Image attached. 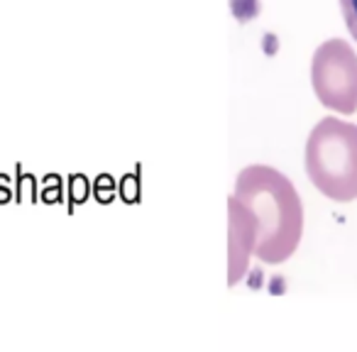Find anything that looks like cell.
<instances>
[{
    "label": "cell",
    "instance_id": "obj_1",
    "mask_svg": "<svg viewBox=\"0 0 357 352\" xmlns=\"http://www.w3.org/2000/svg\"><path fill=\"white\" fill-rule=\"evenodd\" d=\"M235 196L255 215L257 259L267 264L287 262L303 235V204L291 181L277 169L252 164L238 174Z\"/></svg>",
    "mask_w": 357,
    "mask_h": 352
},
{
    "label": "cell",
    "instance_id": "obj_2",
    "mask_svg": "<svg viewBox=\"0 0 357 352\" xmlns=\"http://www.w3.org/2000/svg\"><path fill=\"white\" fill-rule=\"evenodd\" d=\"M311 184L337 204L357 199V125L323 118L306 139Z\"/></svg>",
    "mask_w": 357,
    "mask_h": 352
},
{
    "label": "cell",
    "instance_id": "obj_3",
    "mask_svg": "<svg viewBox=\"0 0 357 352\" xmlns=\"http://www.w3.org/2000/svg\"><path fill=\"white\" fill-rule=\"evenodd\" d=\"M311 84L326 108L342 115L357 110V54L345 40H328L311 61Z\"/></svg>",
    "mask_w": 357,
    "mask_h": 352
},
{
    "label": "cell",
    "instance_id": "obj_4",
    "mask_svg": "<svg viewBox=\"0 0 357 352\" xmlns=\"http://www.w3.org/2000/svg\"><path fill=\"white\" fill-rule=\"evenodd\" d=\"M257 225L255 215L238 196L228 201V284L235 286L248 272L250 257L255 254Z\"/></svg>",
    "mask_w": 357,
    "mask_h": 352
},
{
    "label": "cell",
    "instance_id": "obj_5",
    "mask_svg": "<svg viewBox=\"0 0 357 352\" xmlns=\"http://www.w3.org/2000/svg\"><path fill=\"white\" fill-rule=\"evenodd\" d=\"M340 10L342 17H345L347 30H350V35L357 42V0H340Z\"/></svg>",
    "mask_w": 357,
    "mask_h": 352
}]
</instances>
